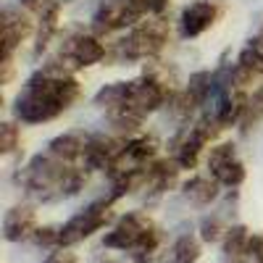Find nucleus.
<instances>
[{
    "label": "nucleus",
    "mask_w": 263,
    "mask_h": 263,
    "mask_svg": "<svg viewBox=\"0 0 263 263\" xmlns=\"http://www.w3.org/2000/svg\"><path fill=\"white\" fill-rule=\"evenodd\" d=\"M37 229V211L32 205H13L3 216V239L6 242H24L32 239Z\"/></svg>",
    "instance_id": "obj_14"
},
{
    "label": "nucleus",
    "mask_w": 263,
    "mask_h": 263,
    "mask_svg": "<svg viewBox=\"0 0 263 263\" xmlns=\"http://www.w3.org/2000/svg\"><path fill=\"white\" fill-rule=\"evenodd\" d=\"M29 242L37 248H58V227H50V224L37 227Z\"/></svg>",
    "instance_id": "obj_25"
},
{
    "label": "nucleus",
    "mask_w": 263,
    "mask_h": 263,
    "mask_svg": "<svg viewBox=\"0 0 263 263\" xmlns=\"http://www.w3.org/2000/svg\"><path fill=\"white\" fill-rule=\"evenodd\" d=\"M224 211H211L208 216L200 218V239H203V242H221V239H224L227 229L232 227L227 221V213Z\"/></svg>",
    "instance_id": "obj_20"
},
{
    "label": "nucleus",
    "mask_w": 263,
    "mask_h": 263,
    "mask_svg": "<svg viewBox=\"0 0 263 263\" xmlns=\"http://www.w3.org/2000/svg\"><path fill=\"white\" fill-rule=\"evenodd\" d=\"M90 140H92V132H82V129H71V132H63V135L53 137L48 142V153L53 156L69 161V163H82L84 166V153L90 147Z\"/></svg>",
    "instance_id": "obj_15"
},
{
    "label": "nucleus",
    "mask_w": 263,
    "mask_h": 263,
    "mask_svg": "<svg viewBox=\"0 0 263 263\" xmlns=\"http://www.w3.org/2000/svg\"><path fill=\"white\" fill-rule=\"evenodd\" d=\"M161 227L145 211H129L119 216L103 237V248L126 253L132 263H153L161 258Z\"/></svg>",
    "instance_id": "obj_4"
},
{
    "label": "nucleus",
    "mask_w": 263,
    "mask_h": 263,
    "mask_svg": "<svg viewBox=\"0 0 263 263\" xmlns=\"http://www.w3.org/2000/svg\"><path fill=\"white\" fill-rule=\"evenodd\" d=\"M248 237H250V229L245 224H232L221 239V253L227 260H234L239 253H242L245 242H248Z\"/></svg>",
    "instance_id": "obj_21"
},
{
    "label": "nucleus",
    "mask_w": 263,
    "mask_h": 263,
    "mask_svg": "<svg viewBox=\"0 0 263 263\" xmlns=\"http://www.w3.org/2000/svg\"><path fill=\"white\" fill-rule=\"evenodd\" d=\"M87 177H90V171L82 163H69L42 150L16 171L13 182L37 203H61L79 195L87 184Z\"/></svg>",
    "instance_id": "obj_3"
},
{
    "label": "nucleus",
    "mask_w": 263,
    "mask_h": 263,
    "mask_svg": "<svg viewBox=\"0 0 263 263\" xmlns=\"http://www.w3.org/2000/svg\"><path fill=\"white\" fill-rule=\"evenodd\" d=\"M116 216H114V200L111 197H100V200H92L90 205H84L79 213H74L66 224L58 227V248H71L77 242H84L90 239L95 232L114 227Z\"/></svg>",
    "instance_id": "obj_7"
},
{
    "label": "nucleus",
    "mask_w": 263,
    "mask_h": 263,
    "mask_svg": "<svg viewBox=\"0 0 263 263\" xmlns=\"http://www.w3.org/2000/svg\"><path fill=\"white\" fill-rule=\"evenodd\" d=\"M179 87L174 84V71L150 66L137 79L100 87L92 103L100 111H105V119L114 126V132L132 135L142 126L147 116L163 111Z\"/></svg>",
    "instance_id": "obj_1"
},
{
    "label": "nucleus",
    "mask_w": 263,
    "mask_h": 263,
    "mask_svg": "<svg viewBox=\"0 0 263 263\" xmlns=\"http://www.w3.org/2000/svg\"><path fill=\"white\" fill-rule=\"evenodd\" d=\"M237 66L242 69L250 79H255V77H263V29L260 32H255L245 45H242V50L237 53Z\"/></svg>",
    "instance_id": "obj_19"
},
{
    "label": "nucleus",
    "mask_w": 263,
    "mask_h": 263,
    "mask_svg": "<svg viewBox=\"0 0 263 263\" xmlns=\"http://www.w3.org/2000/svg\"><path fill=\"white\" fill-rule=\"evenodd\" d=\"M179 192L182 197L190 203V205H197V208H208L218 200L221 195V184H218L211 174H195L187 182L179 184Z\"/></svg>",
    "instance_id": "obj_16"
},
{
    "label": "nucleus",
    "mask_w": 263,
    "mask_h": 263,
    "mask_svg": "<svg viewBox=\"0 0 263 263\" xmlns=\"http://www.w3.org/2000/svg\"><path fill=\"white\" fill-rule=\"evenodd\" d=\"M105 55H108V50L100 42V34H95V32H77V34H69L61 42L58 53L53 58H48L45 66L58 69V71H66V74H74L79 69H87V66L100 63Z\"/></svg>",
    "instance_id": "obj_8"
},
{
    "label": "nucleus",
    "mask_w": 263,
    "mask_h": 263,
    "mask_svg": "<svg viewBox=\"0 0 263 263\" xmlns=\"http://www.w3.org/2000/svg\"><path fill=\"white\" fill-rule=\"evenodd\" d=\"M171 37V24L166 16H147L140 24L126 29L114 48L108 50L116 63H140V61H156L163 48L168 45Z\"/></svg>",
    "instance_id": "obj_5"
},
{
    "label": "nucleus",
    "mask_w": 263,
    "mask_h": 263,
    "mask_svg": "<svg viewBox=\"0 0 263 263\" xmlns=\"http://www.w3.org/2000/svg\"><path fill=\"white\" fill-rule=\"evenodd\" d=\"M221 129L224 126L218 124V119L211 111H200V116L195 121H190V124H184L174 132V137L168 142V156L179 163L182 171L195 168L197 161H200V153L205 150V145H211Z\"/></svg>",
    "instance_id": "obj_6"
},
{
    "label": "nucleus",
    "mask_w": 263,
    "mask_h": 263,
    "mask_svg": "<svg viewBox=\"0 0 263 263\" xmlns=\"http://www.w3.org/2000/svg\"><path fill=\"white\" fill-rule=\"evenodd\" d=\"M234 260L237 263H263V234L260 232H250L242 253H239Z\"/></svg>",
    "instance_id": "obj_24"
},
{
    "label": "nucleus",
    "mask_w": 263,
    "mask_h": 263,
    "mask_svg": "<svg viewBox=\"0 0 263 263\" xmlns=\"http://www.w3.org/2000/svg\"><path fill=\"white\" fill-rule=\"evenodd\" d=\"M150 13L140 0H100L92 13V32L95 34H114L121 29H132Z\"/></svg>",
    "instance_id": "obj_9"
},
{
    "label": "nucleus",
    "mask_w": 263,
    "mask_h": 263,
    "mask_svg": "<svg viewBox=\"0 0 263 263\" xmlns=\"http://www.w3.org/2000/svg\"><path fill=\"white\" fill-rule=\"evenodd\" d=\"M0 27H3V58H13L21 42L37 34V18L21 6H16L13 0H6L3 11H0Z\"/></svg>",
    "instance_id": "obj_11"
},
{
    "label": "nucleus",
    "mask_w": 263,
    "mask_h": 263,
    "mask_svg": "<svg viewBox=\"0 0 263 263\" xmlns=\"http://www.w3.org/2000/svg\"><path fill=\"white\" fill-rule=\"evenodd\" d=\"M82 84L74 74H66L42 63L13 98V119L18 124H45L66 114L79 100Z\"/></svg>",
    "instance_id": "obj_2"
},
{
    "label": "nucleus",
    "mask_w": 263,
    "mask_h": 263,
    "mask_svg": "<svg viewBox=\"0 0 263 263\" xmlns=\"http://www.w3.org/2000/svg\"><path fill=\"white\" fill-rule=\"evenodd\" d=\"M203 255V239L195 232H182L171 239V245L163 250L161 263H197Z\"/></svg>",
    "instance_id": "obj_17"
},
{
    "label": "nucleus",
    "mask_w": 263,
    "mask_h": 263,
    "mask_svg": "<svg viewBox=\"0 0 263 263\" xmlns=\"http://www.w3.org/2000/svg\"><path fill=\"white\" fill-rule=\"evenodd\" d=\"M42 263H79V258H77L69 248H55Z\"/></svg>",
    "instance_id": "obj_26"
},
{
    "label": "nucleus",
    "mask_w": 263,
    "mask_h": 263,
    "mask_svg": "<svg viewBox=\"0 0 263 263\" xmlns=\"http://www.w3.org/2000/svg\"><path fill=\"white\" fill-rule=\"evenodd\" d=\"M224 13V0H192L179 16V34L184 40L200 37Z\"/></svg>",
    "instance_id": "obj_13"
},
{
    "label": "nucleus",
    "mask_w": 263,
    "mask_h": 263,
    "mask_svg": "<svg viewBox=\"0 0 263 263\" xmlns=\"http://www.w3.org/2000/svg\"><path fill=\"white\" fill-rule=\"evenodd\" d=\"M263 119V84L258 87L255 92H250L248 98V108H245V116H242V132H248L250 126H255L258 121Z\"/></svg>",
    "instance_id": "obj_22"
},
{
    "label": "nucleus",
    "mask_w": 263,
    "mask_h": 263,
    "mask_svg": "<svg viewBox=\"0 0 263 263\" xmlns=\"http://www.w3.org/2000/svg\"><path fill=\"white\" fill-rule=\"evenodd\" d=\"M224 263H237V260H224Z\"/></svg>",
    "instance_id": "obj_28"
},
{
    "label": "nucleus",
    "mask_w": 263,
    "mask_h": 263,
    "mask_svg": "<svg viewBox=\"0 0 263 263\" xmlns=\"http://www.w3.org/2000/svg\"><path fill=\"white\" fill-rule=\"evenodd\" d=\"M179 163L174 161L171 156L168 158H156L147 171H145V177L140 182V195H142V200L145 203H156L158 197H163L168 190H174L179 184Z\"/></svg>",
    "instance_id": "obj_12"
},
{
    "label": "nucleus",
    "mask_w": 263,
    "mask_h": 263,
    "mask_svg": "<svg viewBox=\"0 0 263 263\" xmlns=\"http://www.w3.org/2000/svg\"><path fill=\"white\" fill-rule=\"evenodd\" d=\"M98 263H121V260H116V258H103V260H98Z\"/></svg>",
    "instance_id": "obj_27"
},
{
    "label": "nucleus",
    "mask_w": 263,
    "mask_h": 263,
    "mask_svg": "<svg viewBox=\"0 0 263 263\" xmlns=\"http://www.w3.org/2000/svg\"><path fill=\"white\" fill-rule=\"evenodd\" d=\"M205 168L211 177L227 187V190H237L239 184L245 182L248 171H245V163L239 158V153L232 142H218L208 150V158H205Z\"/></svg>",
    "instance_id": "obj_10"
},
{
    "label": "nucleus",
    "mask_w": 263,
    "mask_h": 263,
    "mask_svg": "<svg viewBox=\"0 0 263 263\" xmlns=\"http://www.w3.org/2000/svg\"><path fill=\"white\" fill-rule=\"evenodd\" d=\"M18 147H21V129L13 121H3L0 124V153L11 156Z\"/></svg>",
    "instance_id": "obj_23"
},
{
    "label": "nucleus",
    "mask_w": 263,
    "mask_h": 263,
    "mask_svg": "<svg viewBox=\"0 0 263 263\" xmlns=\"http://www.w3.org/2000/svg\"><path fill=\"white\" fill-rule=\"evenodd\" d=\"M37 34H34V58H40L48 50V45L53 42L55 32H58V21H61V0H48L45 8L37 16Z\"/></svg>",
    "instance_id": "obj_18"
}]
</instances>
